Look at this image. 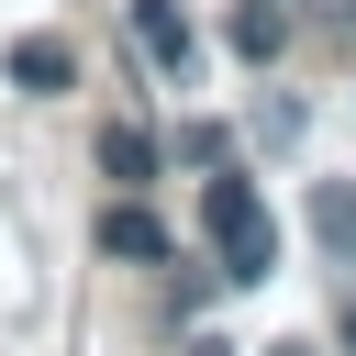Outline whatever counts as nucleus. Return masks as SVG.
<instances>
[{"instance_id":"obj_5","label":"nucleus","mask_w":356,"mask_h":356,"mask_svg":"<svg viewBox=\"0 0 356 356\" xmlns=\"http://www.w3.org/2000/svg\"><path fill=\"white\" fill-rule=\"evenodd\" d=\"M312 234H323L334 256H356V178H323V189H312Z\"/></svg>"},{"instance_id":"obj_6","label":"nucleus","mask_w":356,"mask_h":356,"mask_svg":"<svg viewBox=\"0 0 356 356\" xmlns=\"http://www.w3.org/2000/svg\"><path fill=\"white\" fill-rule=\"evenodd\" d=\"M278 44H289V11H278V0H245V11H234V56H256V67H267Z\"/></svg>"},{"instance_id":"obj_3","label":"nucleus","mask_w":356,"mask_h":356,"mask_svg":"<svg viewBox=\"0 0 356 356\" xmlns=\"http://www.w3.org/2000/svg\"><path fill=\"white\" fill-rule=\"evenodd\" d=\"M100 245H111V256H145V267H156V256H178V245H167V222H156V211H134V200H111V211H100Z\"/></svg>"},{"instance_id":"obj_1","label":"nucleus","mask_w":356,"mask_h":356,"mask_svg":"<svg viewBox=\"0 0 356 356\" xmlns=\"http://www.w3.org/2000/svg\"><path fill=\"white\" fill-rule=\"evenodd\" d=\"M200 222H211V256H222V278H234V289H256V278L278 267V222H267L256 178L211 167V189H200Z\"/></svg>"},{"instance_id":"obj_8","label":"nucleus","mask_w":356,"mask_h":356,"mask_svg":"<svg viewBox=\"0 0 356 356\" xmlns=\"http://www.w3.org/2000/svg\"><path fill=\"white\" fill-rule=\"evenodd\" d=\"M345 345H356V300H345Z\"/></svg>"},{"instance_id":"obj_4","label":"nucleus","mask_w":356,"mask_h":356,"mask_svg":"<svg viewBox=\"0 0 356 356\" xmlns=\"http://www.w3.org/2000/svg\"><path fill=\"white\" fill-rule=\"evenodd\" d=\"M11 78H22V89H67V78H78V56H67L56 33H22V44H11Z\"/></svg>"},{"instance_id":"obj_2","label":"nucleus","mask_w":356,"mask_h":356,"mask_svg":"<svg viewBox=\"0 0 356 356\" xmlns=\"http://www.w3.org/2000/svg\"><path fill=\"white\" fill-rule=\"evenodd\" d=\"M134 44H145V67H156V78H189V56H200V33H189V11H178V0H134Z\"/></svg>"},{"instance_id":"obj_9","label":"nucleus","mask_w":356,"mask_h":356,"mask_svg":"<svg viewBox=\"0 0 356 356\" xmlns=\"http://www.w3.org/2000/svg\"><path fill=\"white\" fill-rule=\"evenodd\" d=\"M345 22H356V0H345Z\"/></svg>"},{"instance_id":"obj_7","label":"nucleus","mask_w":356,"mask_h":356,"mask_svg":"<svg viewBox=\"0 0 356 356\" xmlns=\"http://www.w3.org/2000/svg\"><path fill=\"white\" fill-rule=\"evenodd\" d=\"M100 167H111L122 189H145V178H156V134H134V122H111V134H100Z\"/></svg>"}]
</instances>
